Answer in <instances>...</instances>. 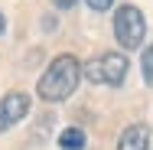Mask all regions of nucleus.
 <instances>
[{
    "instance_id": "7",
    "label": "nucleus",
    "mask_w": 153,
    "mask_h": 150,
    "mask_svg": "<svg viewBox=\"0 0 153 150\" xmlns=\"http://www.w3.org/2000/svg\"><path fill=\"white\" fill-rule=\"evenodd\" d=\"M143 78H147V82H153V46L143 52Z\"/></svg>"
},
{
    "instance_id": "10",
    "label": "nucleus",
    "mask_w": 153,
    "mask_h": 150,
    "mask_svg": "<svg viewBox=\"0 0 153 150\" xmlns=\"http://www.w3.org/2000/svg\"><path fill=\"white\" fill-rule=\"evenodd\" d=\"M0 33H3V16H0Z\"/></svg>"
},
{
    "instance_id": "4",
    "label": "nucleus",
    "mask_w": 153,
    "mask_h": 150,
    "mask_svg": "<svg viewBox=\"0 0 153 150\" xmlns=\"http://www.w3.org/2000/svg\"><path fill=\"white\" fill-rule=\"evenodd\" d=\"M26 114H30V98L23 91H10V95L0 98V131L16 127Z\"/></svg>"
},
{
    "instance_id": "6",
    "label": "nucleus",
    "mask_w": 153,
    "mask_h": 150,
    "mask_svg": "<svg viewBox=\"0 0 153 150\" xmlns=\"http://www.w3.org/2000/svg\"><path fill=\"white\" fill-rule=\"evenodd\" d=\"M59 147L62 150H82L85 147V131L82 127H68L59 134Z\"/></svg>"
},
{
    "instance_id": "3",
    "label": "nucleus",
    "mask_w": 153,
    "mask_h": 150,
    "mask_svg": "<svg viewBox=\"0 0 153 150\" xmlns=\"http://www.w3.org/2000/svg\"><path fill=\"white\" fill-rule=\"evenodd\" d=\"M143 33H147V23H143V13L137 7H121L114 13V36L124 49H137L143 43Z\"/></svg>"
},
{
    "instance_id": "9",
    "label": "nucleus",
    "mask_w": 153,
    "mask_h": 150,
    "mask_svg": "<svg viewBox=\"0 0 153 150\" xmlns=\"http://www.w3.org/2000/svg\"><path fill=\"white\" fill-rule=\"evenodd\" d=\"M52 3H56V7H62V10H68V7H72V3H78V0H52Z\"/></svg>"
},
{
    "instance_id": "1",
    "label": "nucleus",
    "mask_w": 153,
    "mask_h": 150,
    "mask_svg": "<svg viewBox=\"0 0 153 150\" xmlns=\"http://www.w3.org/2000/svg\"><path fill=\"white\" fill-rule=\"evenodd\" d=\"M78 78H82V62L75 56H56L52 65L39 78V98L42 101H65L78 88Z\"/></svg>"
},
{
    "instance_id": "2",
    "label": "nucleus",
    "mask_w": 153,
    "mask_h": 150,
    "mask_svg": "<svg viewBox=\"0 0 153 150\" xmlns=\"http://www.w3.org/2000/svg\"><path fill=\"white\" fill-rule=\"evenodd\" d=\"M82 72L94 85H121L124 75H127V59L121 52H104V56H94L91 62H85Z\"/></svg>"
},
{
    "instance_id": "5",
    "label": "nucleus",
    "mask_w": 153,
    "mask_h": 150,
    "mask_svg": "<svg viewBox=\"0 0 153 150\" xmlns=\"http://www.w3.org/2000/svg\"><path fill=\"white\" fill-rule=\"evenodd\" d=\"M117 150H150V127L147 124H130L117 140Z\"/></svg>"
},
{
    "instance_id": "8",
    "label": "nucleus",
    "mask_w": 153,
    "mask_h": 150,
    "mask_svg": "<svg viewBox=\"0 0 153 150\" xmlns=\"http://www.w3.org/2000/svg\"><path fill=\"white\" fill-rule=\"evenodd\" d=\"M85 3H88L91 10H108V7L114 3V0H85Z\"/></svg>"
}]
</instances>
